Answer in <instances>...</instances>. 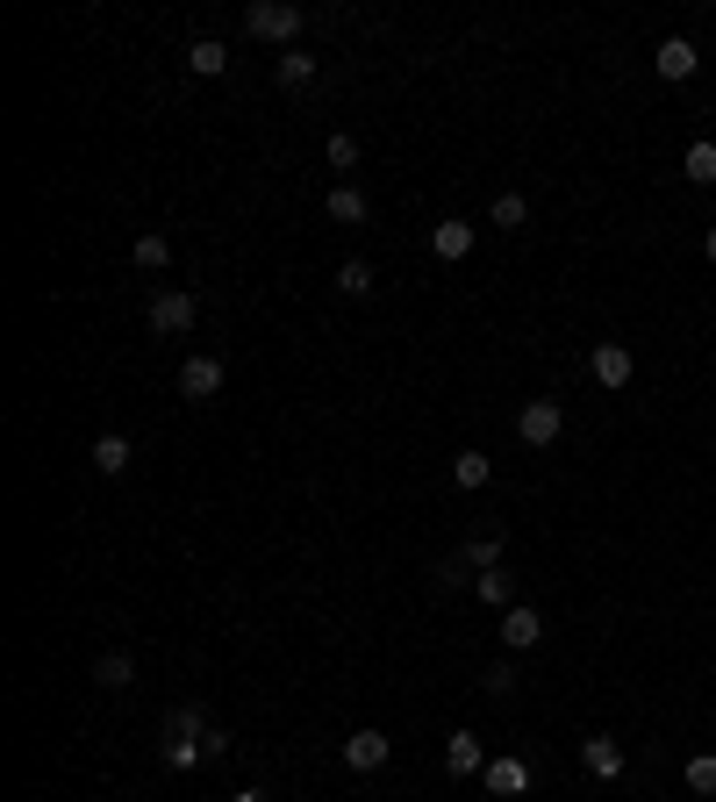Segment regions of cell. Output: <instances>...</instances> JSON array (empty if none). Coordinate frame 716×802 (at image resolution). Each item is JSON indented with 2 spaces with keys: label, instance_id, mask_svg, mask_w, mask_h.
<instances>
[{
  "label": "cell",
  "instance_id": "26",
  "mask_svg": "<svg viewBox=\"0 0 716 802\" xmlns=\"http://www.w3.org/2000/svg\"><path fill=\"white\" fill-rule=\"evenodd\" d=\"M688 789L695 795H716V752H695V760H688Z\"/></svg>",
  "mask_w": 716,
  "mask_h": 802
},
{
  "label": "cell",
  "instance_id": "28",
  "mask_svg": "<svg viewBox=\"0 0 716 802\" xmlns=\"http://www.w3.org/2000/svg\"><path fill=\"white\" fill-rule=\"evenodd\" d=\"M480 688L495 695V702H509V695H516V667H509V659H501V667H487V680H480Z\"/></svg>",
  "mask_w": 716,
  "mask_h": 802
},
{
  "label": "cell",
  "instance_id": "21",
  "mask_svg": "<svg viewBox=\"0 0 716 802\" xmlns=\"http://www.w3.org/2000/svg\"><path fill=\"white\" fill-rule=\"evenodd\" d=\"M459 559H466V566H474V573H487V566H501V538H495V531H474V538L459 544Z\"/></svg>",
  "mask_w": 716,
  "mask_h": 802
},
{
  "label": "cell",
  "instance_id": "30",
  "mask_svg": "<svg viewBox=\"0 0 716 802\" xmlns=\"http://www.w3.org/2000/svg\"><path fill=\"white\" fill-rule=\"evenodd\" d=\"M230 802H266V795H258V789H237V795H230Z\"/></svg>",
  "mask_w": 716,
  "mask_h": 802
},
{
  "label": "cell",
  "instance_id": "19",
  "mask_svg": "<svg viewBox=\"0 0 716 802\" xmlns=\"http://www.w3.org/2000/svg\"><path fill=\"white\" fill-rule=\"evenodd\" d=\"M452 480L474 494V488H487V480H495V459H487V451H459V459H452Z\"/></svg>",
  "mask_w": 716,
  "mask_h": 802
},
{
  "label": "cell",
  "instance_id": "18",
  "mask_svg": "<svg viewBox=\"0 0 716 802\" xmlns=\"http://www.w3.org/2000/svg\"><path fill=\"white\" fill-rule=\"evenodd\" d=\"M323 216L352 230V222H365V194H359V187H330V194H323Z\"/></svg>",
  "mask_w": 716,
  "mask_h": 802
},
{
  "label": "cell",
  "instance_id": "17",
  "mask_svg": "<svg viewBox=\"0 0 716 802\" xmlns=\"http://www.w3.org/2000/svg\"><path fill=\"white\" fill-rule=\"evenodd\" d=\"M681 173H688L695 187H716V136H695V144L681 150Z\"/></svg>",
  "mask_w": 716,
  "mask_h": 802
},
{
  "label": "cell",
  "instance_id": "22",
  "mask_svg": "<svg viewBox=\"0 0 716 802\" xmlns=\"http://www.w3.org/2000/svg\"><path fill=\"white\" fill-rule=\"evenodd\" d=\"M129 259L144 265V272H165V265H173V244H165L158 230H144V237H136V244H129Z\"/></svg>",
  "mask_w": 716,
  "mask_h": 802
},
{
  "label": "cell",
  "instance_id": "13",
  "mask_svg": "<svg viewBox=\"0 0 716 802\" xmlns=\"http://www.w3.org/2000/svg\"><path fill=\"white\" fill-rule=\"evenodd\" d=\"M430 251H437V259H445V265H459L466 251H474V222L445 216V222H437V230H430Z\"/></svg>",
  "mask_w": 716,
  "mask_h": 802
},
{
  "label": "cell",
  "instance_id": "23",
  "mask_svg": "<svg viewBox=\"0 0 716 802\" xmlns=\"http://www.w3.org/2000/svg\"><path fill=\"white\" fill-rule=\"evenodd\" d=\"M129 459H136V451H129V437H122V430L94 437V466H101V473H122V466H129Z\"/></svg>",
  "mask_w": 716,
  "mask_h": 802
},
{
  "label": "cell",
  "instance_id": "9",
  "mask_svg": "<svg viewBox=\"0 0 716 802\" xmlns=\"http://www.w3.org/2000/svg\"><path fill=\"white\" fill-rule=\"evenodd\" d=\"M695 65H703V58H695L688 37H666L660 51H652V72H660V80H695Z\"/></svg>",
  "mask_w": 716,
  "mask_h": 802
},
{
  "label": "cell",
  "instance_id": "1",
  "mask_svg": "<svg viewBox=\"0 0 716 802\" xmlns=\"http://www.w3.org/2000/svg\"><path fill=\"white\" fill-rule=\"evenodd\" d=\"M201 760H208V717L194 702L165 709V767H173V774H187V767H201Z\"/></svg>",
  "mask_w": 716,
  "mask_h": 802
},
{
  "label": "cell",
  "instance_id": "6",
  "mask_svg": "<svg viewBox=\"0 0 716 802\" xmlns=\"http://www.w3.org/2000/svg\"><path fill=\"white\" fill-rule=\"evenodd\" d=\"M588 373H595L609 395H623V387H631V373H637L631 344H595V352H588Z\"/></svg>",
  "mask_w": 716,
  "mask_h": 802
},
{
  "label": "cell",
  "instance_id": "14",
  "mask_svg": "<svg viewBox=\"0 0 716 802\" xmlns=\"http://www.w3.org/2000/svg\"><path fill=\"white\" fill-rule=\"evenodd\" d=\"M487 795H495V802H509V795H523L530 789V767L523 760H487Z\"/></svg>",
  "mask_w": 716,
  "mask_h": 802
},
{
  "label": "cell",
  "instance_id": "12",
  "mask_svg": "<svg viewBox=\"0 0 716 802\" xmlns=\"http://www.w3.org/2000/svg\"><path fill=\"white\" fill-rule=\"evenodd\" d=\"M272 80H280L287 94H309V86H315V58L294 43V51H280V58H272Z\"/></svg>",
  "mask_w": 716,
  "mask_h": 802
},
{
  "label": "cell",
  "instance_id": "11",
  "mask_svg": "<svg viewBox=\"0 0 716 802\" xmlns=\"http://www.w3.org/2000/svg\"><path fill=\"white\" fill-rule=\"evenodd\" d=\"M445 767H452L459 781L487 774V752H480V738H474V731H452V738H445Z\"/></svg>",
  "mask_w": 716,
  "mask_h": 802
},
{
  "label": "cell",
  "instance_id": "29",
  "mask_svg": "<svg viewBox=\"0 0 716 802\" xmlns=\"http://www.w3.org/2000/svg\"><path fill=\"white\" fill-rule=\"evenodd\" d=\"M703 259H709V265H716V230H703Z\"/></svg>",
  "mask_w": 716,
  "mask_h": 802
},
{
  "label": "cell",
  "instance_id": "8",
  "mask_svg": "<svg viewBox=\"0 0 716 802\" xmlns=\"http://www.w3.org/2000/svg\"><path fill=\"white\" fill-rule=\"evenodd\" d=\"M538 638H544V616L530 610V602H516V610H501V645H509V653H530Z\"/></svg>",
  "mask_w": 716,
  "mask_h": 802
},
{
  "label": "cell",
  "instance_id": "27",
  "mask_svg": "<svg viewBox=\"0 0 716 802\" xmlns=\"http://www.w3.org/2000/svg\"><path fill=\"white\" fill-rule=\"evenodd\" d=\"M323 158H330V173H352V165H359V136H344V129H338Z\"/></svg>",
  "mask_w": 716,
  "mask_h": 802
},
{
  "label": "cell",
  "instance_id": "32",
  "mask_svg": "<svg viewBox=\"0 0 716 802\" xmlns=\"http://www.w3.org/2000/svg\"><path fill=\"white\" fill-rule=\"evenodd\" d=\"M666 802H674V795H666Z\"/></svg>",
  "mask_w": 716,
  "mask_h": 802
},
{
  "label": "cell",
  "instance_id": "7",
  "mask_svg": "<svg viewBox=\"0 0 716 802\" xmlns=\"http://www.w3.org/2000/svg\"><path fill=\"white\" fill-rule=\"evenodd\" d=\"M344 767H352V774H380V767H387V731H373V723L352 731L344 738Z\"/></svg>",
  "mask_w": 716,
  "mask_h": 802
},
{
  "label": "cell",
  "instance_id": "10",
  "mask_svg": "<svg viewBox=\"0 0 716 802\" xmlns=\"http://www.w3.org/2000/svg\"><path fill=\"white\" fill-rule=\"evenodd\" d=\"M581 767H588V774H595V781H616V774H623V746H616V738H609V731L581 738Z\"/></svg>",
  "mask_w": 716,
  "mask_h": 802
},
{
  "label": "cell",
  "instance_id": "31",
  "mask_svg": "<svg viewBox=\"0 0 716 802\" xmlns=\"http://www.w3.org/2000/svg\"><path fill=\"white\" fill-rule=\"evenodd\" d=\"M480 802H495V795H480Z\"/></svg>",
  "mask_w": 716,
  "mask_h": 802
},
{
  "label": "cell",
  "instance_id": "20",
  "mask_svg": "<svg viewBox=\"0 0 716 802\" xmlns=\"http://www.w3.org/2000/svg\"><path fill=\"white\" fill-rule=\"evenodd\" d=\"M136 680V659L129 653H101L94 659V688H129Z\"/></svg>",
  "mask_w": 716,
  "mask_h": 802
},
{
  "label": "cell",
  "instance_id": "5",
  "mask_svg": "<svg viewBox=\"0 0 716 802\" xmlns=\"http://www.w3.org/2000/svg\"><path fill=\"white\" fill-rule=\"evenodd\" d=\"M559 430H567V408H559V402H523V416H516V437H523L530 451L559 445Z\"/></svg>",
  "mask_w": 716,
  "mask_h": 802
},
{
  "label": "cell",
  "instance_id": "4",
  "mask_svg": "<svg viewBox=\"0 0 716 802\" xmlns=\"http://www.w3.org/2000/svg\"><path fill=\"white\" fill-rule=\"evenodd\" d=\"M222 381H230V366H222L216 352H194L187 366H179V395H187V402H216Z\"/></svg>",
  "mask_w": 716,
  "mask_h": 802
},
{
  "label": "cell",
  "instance_id": "24",
  "mask_svg": "<svg viewBox=\"0 0 716 802\" xmlns=\"http://www.w3.org/2000/svg\"><path fill=\"white\" fill-rule=\"evenodd\" d=\"M487 222H495V230H523V222H530V201H523V194H495Z\"/></svg>",
  "mask_w": 716,
  "mask_h": 802
},
{
  "label": "cell",
  "instance_id": "16",
  "mask_svg": "<svg viewBox=\"0 0 716 802\" xmlns=\"http://www.w3.org/2000/svg\"><path fill=\"white\" fill-rule=\"evenodd\" d=\"M474 595L487 602V610H516V573H501V566L474 573Z\"/></svg>",
  "mask_w": 716,
  "mask_h": 802
},
{
  "label": "cell",
  "instance_id": "3",
  "mask_svg": "<svg viewBox=\"0 0 716 802\" xmlns=\"http://www.w3.org/2000/svg\"><path fill=\"white\" fill-rule=\"evenodd\" d=\"M194 315H201V301H194L187 287H158V294H151V330H158V337H187Z\"/></svg>",
  "mask_w": 716,
  "mask_h": 802
},
{
  "label": "cell",
  "instance_id": "2",
  "mask_svg": "<svg viewBox=\"0 0 716 802\" xmlns=\"http://www.w3.org/2000/svg\"><path fill=\"white\" fill-rule=\"evenodd\" d=\"M301 22H309V14L287 8V0H251V8H243V29H251L258 43H280V51H294Z\"/></svg>",
  "mask_w": 716,
  "mask_h": 802
},
{
  "label": "cell",
  "instance_id": "15",
  "mask_svg": "<svg viewBox=\"0 0 716 802\" xmlns=\"http://www.w3.org/2000/svg\"><path fill=\"white\" fill-rule=\"evenodd\" d=\"M187 72H194V80H222V72H230V51H222L216 37L187 43Z\"/></svg>",
  "mask_w": 716,
  "mask_h": 802
},
{
  "label": "cell",
  "instance_id": "25",
  "mask_svg": "<svg viewBox=\"0 0 716 802\" xmlns=\"http://www.w3.org/2000/svg\"><path fill=\"white\" fill-rule=\"evenodd\" d=\"M338 294L344 301H365V294H373V265H365V259H344L338 265Z\"/></svg>",
  "mask_w": 716,
  "mask_h": 802
}]
</instances>
